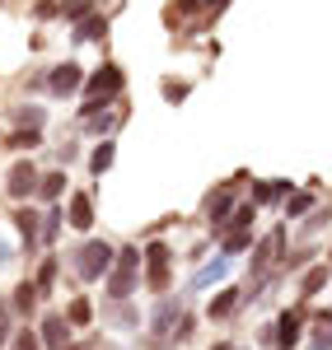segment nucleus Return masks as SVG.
Instances as JSON below:
<instances>
[{
	"label": "nucleus",
	"mask_w": 332,
	"mask_h": 350,
	"mask_svg": "<svg viewBox=\"0 0 332 350\" xmlns=\"http://www.w3.org/2000/svg\"><path fill=\"white\" fill-rule=\"evenodd\" d=\"M10 122H14L19 131H42V126H47V112L38 108V103H24V108L10 112Z\"/></svg>",
	"instance_id": "nucleus-13"
},
{
	"label": "nucleus",
	"mask_w": 332,
	"mask_h": 350,
	"mask_svg": "<svg viewBox=\"0 0 332 350\" xmlns=\"http://www.w3.org/2000/svg\"><path fill=\"white\" fill-rule=\"evenodd\" d=\"M136 285H140V252L136 247H117V262H112L108 280H103V295L112 304H122V299H131Z\"/></svg>",
	"instance_id": "nucleus-2"
},
{
	"label": "nucleus",
	"mask_w": 332,
	"mask_h": 350,
	"mask_svg": "<svg viewBox=\"0 0 332 350\" xmlns=\"http://www.w3.org/2000/svg\"><path fill=\"white\" fill-rule=\"evenodd\" d=\"M300 336H305L300 313H281V318H277V346L281 350H295V346H300Z\"/></svg>",
	"instance_id": "nucleus-12"
},
{
	"label": "nucleus",
	"mask_w": 332,
	"mask_h": 350,
	"mask_svg": "<svg viewBox=\"0 0 332 350\" xmlns=\"http://www.w3.org/2000/svg\"><path fill=\"white\" fill-rule=\"evenodd\" d=\"M52 280H56V257H42V267H38V295H52Z\"/></svg>",
	"instance_id": "nucleus-30"
},
{
	"label": "nucleus",
	"mask_w": 332,
	"mask_h": 350,
	"mask_svg": "<svg viewBox=\"0 0 332 350\" xmlns=\"http://www.w3.org/2000/svg\"><path fill=\"white\" fill-rule=\"evenodd\" d=\"M112 159H117V145H112V140H103V145L89 154V173H94V178H103V173L112 168Z\"/></svg>",
	"instance_id": "nucleus-21"
},
{
	"label": "nucleus",
	"mask_w": 332,
	"mask_h": 350,
	"mask_svg": "<svg viewBox=\"0 0 332 350\" xmlns=\"http://www.w3.org/2000/svg\"><path fill=\"white\" fill-rule=\"evenodd\" d=\"M122 84H127V80H122V70H117L112 61H103V66L84 80V94H89V103H108V98L122 94Z\"/></svg>",
	"instance_id": "nucleus-4"
},
{
	"label": "nucleus",
	"mask_w": 332,
	"mask_h": 350,
	"mask_svg": "<svg viewBox=\"0 0 332 350\" xmlns=\"http://www.w3.org/2000/svg\"><path fill=\"white\" fill-rule=\"evenodd\" d=\"M112 262H117V247L103 243V239H89V243H80V247L71 252V271L80 275L84 285H89V280H103V275L112 271Z\"/></svg>",
	"instance_id": "nucleus-1"
},
{
	"label": "nucleus",
	"mask_w": 332,
	"mask_h": 350,
	"mask_svg": "<svg viewBox=\"0 0 332 350\" xmlns=\"http://www.w3.org/2000/svg\"><path fill=\"white\" fill-rule=\"evenodd\" d=\"M80 89H84V70L75 66V61H61V66L47 70V94H56V98H75Z\"/></svg>",
	"instance_id": "nucleus-6"
},
{
	"label": "nucleus",
	"mask_w": 332,
	"mask_h": 350,
	"mask_svg": "<svg viewBox=\"0 0 332 350\" xmlns=\"http://www.w3.org/2000/svg\"><path fill=\"white\" fill-rule=\"evenodd\" d=\"M309 350H332V308L318 313V323L309 332Z\"/></svg>",
	"instance_id": "nucleus-18"
},
{
	"label": "nucleus",
	"mask_w": 332,
	"mask_h": 350,
	"mask_svg": "<svg viewBox=\"0 0 332 350\" xmlns=\"http://www.w3.org/2000/svg\"><path fill=\"white\" fill-rule=\"evenodd\" d=\"M290 196V183H253V206H277Z\"/></svg>",
	"instance_id": "nucleus-17"
},
{
	"label": "nucleus",
	"mask_w": 332,
	"mask_h": 350,
	"mask_svg": "<svg viewBox=\"0 0 332 350\" xmlns=\"http://www.w3.org/2000/svg\"><path fill=\"white\" fill-rule=\"evenodd\" d=\"M89 318H94V304H89V299H71V304H66V323L71 327H84Z\"/></svg>",
	"instance_id": "nucleus-26"
},
{
	"label": "nucleus",
	"mask_w": 332,
	"mask_h": 350,
	"mask_svg": "<svg viewBox=\"0 0 332 350\" xmlns=\"http://www.w3.org/2000/svg\"><path fill=\"white\" fill-rule=\"evenodd\" d=\"M61 224H66V211H61V206H52V211L42 215V243H47V247L61 239Z\"/></svg>",
	"instance_id": "nucleus-22"
},
{
	"label": "nucleus",
	"mask_w": 332,
	"mask_h": 350,
	"mask_svg": "<svg viewBox=\"0 0 332 350\" xmlns=\"http://www.w3.org/2000/svg\"><path fill=\"white\" fill-rule=\"evenodd\" d=\"M225 5H229V0H206V10H211V14H220Z\"/></svg>",
	"instance_id": "nucleus-40"
},
{
	"label": "nucleus",
	"mask_w": 332,
	"mask_h": 350,
	"mask_svg": "<svg viewBox=\"0 0 332 350\" xmlns=\"http://www.w3.org/2000/svg\"><path fill=\"white\" fill-rule=\"evenodd\" d=\"M145 262H150V267H168V262H173V252H168V243H150V247H145Z\"/></svg>",
	"instance_id": "nucleus-32"
},
{
	"label": "nucleus",
	"mask_w": 332,
	"mask_h": 350,
	"mask_svg": "<svg viewBox=\"0 0 332 350\" xmlns=\"http://www.w3.org/2000/svg\"><path fill=\"white\" fill-rule=\"evenodd\" d=\"M211 350H234V346H229V341H216V346H211Z\"/></svg>",
	"instance_id": "nucleus-41"
},
{
	"label": "nucleus",
	"mask_w": 332,
	"mask_h": 350,
	"mask_svg": "<svg viewBox=\"0 0 332 350\" xmlns=\"http://www.w3.org/2000/svg\"><path fill=\"white\" fill-rule=\"evenodd\" d=\"M239 304H244L239 290H216V299L206 304V318H211V323H225V318H234V313H239Z\"/></svg>",
	"instance_id": "nucleus-11"
},
{
	"label": "nucleus",
	"mask_w": 332,
	"mask_h": 350,
	"mask_svg": "<svg viewBox=\"0 0 332 350\" xmlns=\"http://www.w3.org/2000/svg\"><path fill=\"white\" fill-rule=\"evenodd\" d=\"M103 33H108V19L103 14H89L84 24H75V42H99Z\"/></svg>",
	"instance_id": "nucleus-20"
},
{
	"label": "nucleus",
	"mask_w": 332,
	"mask_h": 350,
	"mask_svg": "<svg viewBox=\"0 0 332 350\" xmlns=\"http://www.w3.org/2000/svg\"><path fill=\"white\" fill-rule=\"evenodd\" d=\"M66 219H71V229H94V196L89 191H71V201H66Z\"/></svg>",
	"instance_id": "nucleus-9"
},
{
	"label": "nucleus",
	"mask_w": 332,
	"mask_h": 350,
	"mask_svg": "<svg viewBox=\"0 0 332 350\" xmlns=\"http://www.w3.org/2000/svg\"><path fill=\"white\" fill-rule=\"evenodd\" d=\"M5 267H14V243L0 239V271H5Z\"/></svg>",
	"instance_id": "nucleus-37"
},
{
	"label": "nucleus",
	"mask_w": 332,
	"mask_h": 350,
	"mask_svg": "<svg viewBox=\"0 0 332 350\" xmlns=\"http://www.w3.org/2000/svg\"><path fill=\"white\" fill-rule=\"evenodd\" d=\"M168 280H173V267H145V285H150L155 295H164Z\"/></svg>",
	"instance_id": "nucleus-29"
},
{
	"label": "nucleus",
	"mask_w": 332,
	"mask_h": 350,
	"mask_svg": "<svg viewBox=\"0 0 332 350\" xmlns=\"http://www.w3.org/2000/svg\"><path fill=\"white\" fill-rule=\"evenodd\" d=\"M38 183H42L38 163H33V159H19L14 168H10V178H5V191H10L14 201H28V196H38Z\"/></svg>",
	"instance_id": "nucleus-7"
},
{
	"label": "nucleus",
	"mask_w": 332,
	"mask_h": 350,
	"mask_svg": "<svg viewBox=\"0 0 332 350\" xmlns=\"http://www.w3.org/2000/svg\"><path fill=\"white\" fill-rule=\"evenodd\" d=\"M38 140H42V131H14L10 135V150H38Z\"/></svg>",
	"instance_id": "nucleus-33"
},
{
	"label": "nucleus",
	"mask_w": 332,
	"mask_h": 350,
	"mask_svg": "<svg viewBox=\"0 0 332 350\" xmlns=\"http://www.w3.org/2000/svg\"><path fill=\"white\" fill-rule=\"evenodd\" d=\"M108 323H112V327H136L140 313L127 304V299H122V304H112V308H108Z\"/></svg>",
	"instance_id": "nucleus-27"
},
{
	"label": "nucleus",
	"mask_w": 332,
	"mask_h": 350,
	"mask_svg": "<svg viewBox=\"0 0 332 350\" xmlns=\"http://www.w3.org/2000/svg\"><path fill=\"white\" fill-rule=\"evenodd\" d=\"M38 336H42L47 350H66L71 346V323H66V313H47L42 327H38Z\"/></svg>",
	"instance_id": "nucleus-8"
},
{
	"label": "nucleus",
	"mask_w": 332,
	"mask_h": 350,
	"mask_svg": "<svg viewBox=\"0 0 332 350\" xmlns=\"http://www.w3.org/2000/svg\"><path fill=\"white\" fill-rule=\"evenodd\" d=\"M183 313H188V304L178 295H164L155 304V313H150V336H159V341H173V327L183 323Z\"/></svg>",
	"instance_id": "nucleus-3"
},
{
	"label": "nucleus",
	"mask_w": 332,
	"mask_h": 350,
	"mask_svg": "<svg viewBox=\"0 0 332 350\" xmlns=\"http://www.w3.org/2000/svg\"><path fill=\"white\" fill-rule=\"evenodd\" d=\"M328 262H332V252H328Z\"/></svg>",
	"instance_id": "nucleus-42"
},
{
	"label": "nucleus",
	"mask_w": 332,
	"mask_h": 350,
	"mask_svg": "<svg viewBox=\"0 0 332 350\" xmlns=\"http://www.w3.org/2000/svg\"><path fill=\"white\" fill-rule=\"evenodd\" d=\"M244 247H253V229H234V234H225V257H239Z\"/></svg>",
	"instance_id": "nucleus-28"
},
{
	"label": "nucleus",
	"mask_w": 332,
	"mask_h": 350,
	"mask_svg": "<svg viewBox=\"0 0 332 350\" xmlns=\"http://www.w3.org/2000/svg\"><path fill=\"white\" fill-rule=\"evenodd\" d=\"M66 196V173L61 168H52V173H42V183H38V201H47V206H56Z\"/></svg>",
	"instance_id": "nucleus-14"
},
{
	"label": "nucleus",
	"mask_w": 332,
	"mask_h": 350,
	"mask_svg": "<svg viewBox=\"0 0 332 350\" xmlns=\"http://www.w3.org/2000/svg\"><path fill=\"white\" fill-rule=\"evenodd\" d=\"M56 159H61V163H71V159H75V145H71V140H61V150H56Z\"/></svg>",
	"instance_id": "nucleus-39"
},
{
	"label": "nucleus",
	"mask_w": 332,
	"mask_h": 350,
	"mask_svg": "<svg viewBox=\"0 0 332 350\" xmlns=\"http://www.w3.org/2000/svg\"><path fill=\"white\" fill-rule=\"evenodd\" d=\"M314 211V191H295V196H285V219H300Z\"/></svg>",
	"instance_id": "nucleus-25"
},
{
	"label": "nucleus",
	"mask_w": 332,
	"mask_h": 350,
	"mask_svg": "<svg viewBox=\"0 0 332 350\" xmlns=\"http://www.w3.org/2000/svg\"><path fill=\"white\" fill-rule=\"evenodd\" d=\"M225 275H229V257L220 252L211 267H201V271L192 275V285H196V290H206V285H216V280H225Z\"/></svg>",
	"instance_id": "nucleus-19"
},
{
	"label": "nucleus",
	"mask_w": 332,
	"mask_h": 350,
	"mask_svg": "<svg viewBox=\"0 0 332 350\" xmlns=\"http://www.w3.org/2000/svg\"><path fill=\"white\" fill-rule=\"evenodd\" d=\"M309 262V247H300V252H295V257H285V271H300Z\"/></svg>",
	"instance_id": "nucleus-38"
},
{
	"label": "nucleus",
	"mask_w": 332,
	"mask_h": 350,
	"mask_svg": "<svg viewBox=\"0 0 332 350\" xmlns=\"http://www.w3.org/2000/svg\"><path fill=\"white\" fill-rule=\"evenodd\" d=\"M253 215H257V206H253V201H244V206L229 215V234H234V229H253Z\"/></svg>",
	"instance_id": "nucleus-31"
},
{
	"label": "nucleus",
	"mask_w": 332,
	"mask_h": 350,
	"mask_svg": "<svg viewBox=\"0 0 332 350\" xmlns=\"http://www.w3.org/2000/svg\"><path fill=\"white\" fill-rule=\"evenodd\" d=\"M328 275H332V267L328 262H318V267H309L305 275H300V299H314L323 285H328Z\"/></svg>",
	"instance_id": "nucleus-16"
},
{
	"label": "nucleus",
	"mask_w": 332,
	"mask_h": 350,
	"mask_svg": "<svg viewBox=\"0 0 332 350\" xmlns=\"http://www.w3.org/2000/svg\"><path fill=\"white\" fill-rule=\"evenodd\" d=\"M14 224H19V239H24V247L33 252V247L42 243V215H38L33 206H19V215H14Z\"/></svg>",
	"instance_id": "nucleus-10"
},
{
	"label": "nucleus",
	"mask_w": 332,
	"mask_h": 350,
	"mask_svg": "<svg viewBox=\"0 0 332 350\" xmlns=\"http://www.w3.org/2000/svg\"><path fill=\"white\" fill-rule=\"evenodd\" d=\"M5 341H10V304L0 299V346H5Z\"/></svg>",
	"instance_id": "nucleus-36"
},
{
	"label": "nucleus",
	"mask_w": 332,
	"mask_h": 350,
	"mask_svg": "<svg viewBox=\"0 0 332 350\" xmlns=\"http://www.w3.org/2000/svg\"><path fill=\"white\" fill-rule=\"evenodd\" d=\"M328 219H332V211H328V206H314V211L305 215V224H300V239H314V234H318V229H323Z\"/></svg>",
	"instance_id": "nucleus-24"
},
{
	"label": "nucleus",
	"mask_w": 332,
	"mask_h": 350,
	"mask_svg": "<svg viewBox=\"0 0 332 350\" xmlns=\"http://www.w3.org/2000/svg\"><path fill=\"white\" fill-rule=\"evenodd\" d=\"M94 14V0H61V19H71V24H84Z\"/></svg>",
	"instance_id": "nucleus-23"
},
{
	"label": "nucleus",
	"mask_w": 332,
	"mask_h": 350,
	"mask_svg": "<svg viewBox=\"0 0 332 350\" xmlns=\"http://www.w3.org/2000/svg\"><path fill=\"white\" fill-rule=\"evenodd\" d=\"M164 98H168V103H183V98H188V84H173V80H168L164 84Z\"/></svg>",
	"instance_id": "nucleus-35"
},
{
	"label": "nucleus",
	"mask_w": 332,
	"mask_h": 350,
	"mask_svg": "<svg viewBox=\"0 0 332 350\" xmlns=\"http://www.w3.org/2000/svg\"><path fill=\"white\" fill-rule=\"evenodd\" d=\"M38 285L33 280H19V290H14V299H10V313H19V318H28L33 308H38Z\"/></svg>",
	"instance_id": "nucleus-15"
},
{
	"label": "nucleus",
	"mask_w": 332,
	"mask_h": 350,
	"mask_svg": "<svg viewBox=\"0 0 332 350\" xmlns=\"http://www.w3.org/2000/svg\"><path fill=\"white\" fill-rule=\"evenodd\" d=\"M234 196H239V187H234V183H225V187H216L211 196H206V219H211V234H225V229H229V215L239 211V206H234Z\"/></svg>",
	"instance_id": "nucleus-5"
},
{
	"label": "nucleus",
	"mask_w": 332,
	"mask_h": 350,
	"mask_svg": "<svg viewBox=\"0 0 332 350\" xmlns=\"http://www.w3.org/2000/svg\"><path fill=\"white\" fill-rule=\"evenodd\" d=\"M14 350H42V336H38V332H14Z\"/></svg>",
	"instance_id": "nucleus-34"
}]
</instances>
